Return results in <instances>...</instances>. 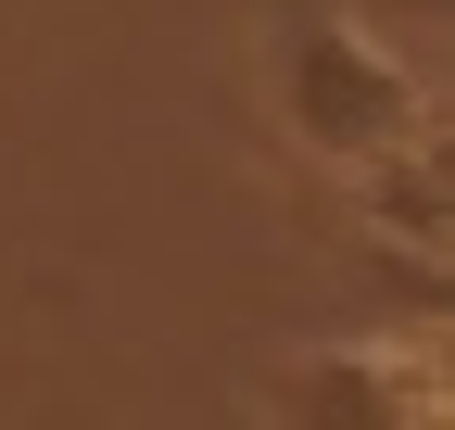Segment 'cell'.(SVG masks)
Listing matches in <instances>:
<instances>
[{
  "mask_svg": "<svg viewBox=\"0 0 455 430\" xmlns=\"http://www.w3.org/2000/svg\"><path fill=\"white\" fill-rule=\"evenodd\" d=\"M278 115H291V139L316 165H379V152H405L430 127V76H405L355 13H316L278 51Z\"/></svg>",
  "mask_w": 455,
  "mask_h": 430,
  "instance_id": "6da1fadb",
  "label": "cell"
},
{
  "mask_svg": "<svg viewBox=\"0 0 455 430\" xmlns=\"http://www.w3.org/2000/svg\"><path fill=\"white\" fill-rule=\"evenodd\" d=\"M367 393H392V418H430V367H379V354H316V367H291L278 380V418H329V405H367Z\"/></svg>",
  "mask_w": 455,
  "mask_h": 430,
  "instance_id": "7a4b0ae2",
  "label": "cell"
},
{
  "mask_svg": "<svg viewBox=\"0 0 455 430\" xmlns=\"http://www.w3.org/2000/svg\"><path fill=\"white\" fill-rule=\"evenodd\" d=\"M341 13H355V26H367L405 76H430V64H443V0H341Z\"/></svg>",
  "mask_w": 455,
  "mask_h": 430,
  "instance_id": "3957f363",
  "label": "cell"
}]
</instances>
